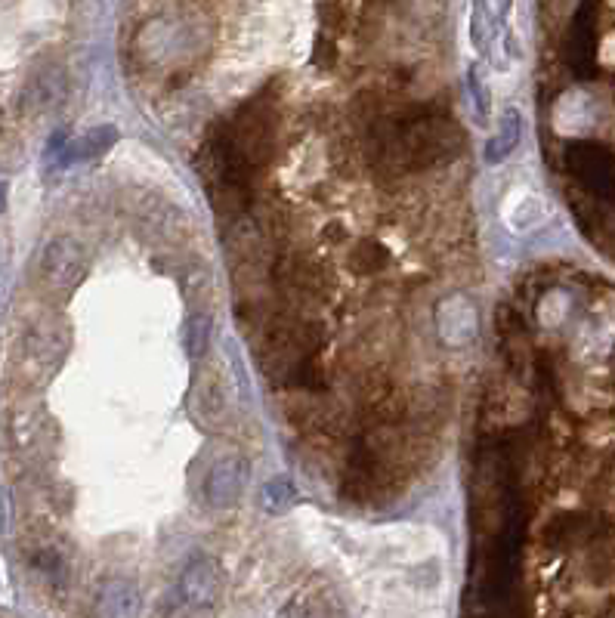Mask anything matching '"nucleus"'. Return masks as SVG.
Listing matches in <instances>:
<instances>
[{"instance_id":"1","label":"nucleus","mask_w":615,"mask_h":618,"mask_svg":"<svg viewBox=\"0 0 615 618\" xmlns=\"http://www.w3.org/2000/svg\"><path fill=\"white\" fill-rule=\"evenodd\" d=\"M223 591V575L211 560H198L186 566L180 581L167 597V618H189L214 609L217 597Z\"/></svg>"},{"instance_id":"2","label":"nucleus","mask_w":615,"mask_h":618,"mask_svg":"<svg viewBox=\"0 0 615 618\" xmlns=\"http://www.w3.org/2000/svg\"><path fill=\"white\" fill-rule=\"evenodd\" d=\"M245 486H248V464L235 455V458H226L208 470V479H204L201 492L211 507H229L242 498Z\"/></svg>"},{"instance_id":"3","label":"nucleus","mask_w":615,"mask_h":618,"mask_svg":"<svg viewBox=\"0 0 615 618\" xmlns=\"http://www.w3.org/2000/svg\"><path fill=\"white\" fill-rule=\"evenodd\" d=\"M140 609H143L140 591L127 585V581H112L96 597L99 618H140Z\"/></svg>"},{"instance_id":"4","label":"nucleus","mask_w":615,"mask_h":618,"mask_svg":"<svg viewBox=\"0 0 615 618\" xmlns=\"http://www.w3.org/2000/svg\"><path fill=\"white\" fill-rule=\"evenodd\" d=\"M81 266V251L72 242H53L44 254V279L50 285H68Z\"/></svg>"},{"instance_id":"5","label":"nucleus","mask_w":615,"mask_h":618,"mask_svg":"<svg viewBox=\"0 0 615 618\" xmlns=\"http://www.w3.org/2000/svg\"><path fill=\"white\" fill-rule=\"evenodd\" d=\"M520 140V118H517V112H507V118H504V130H501V136L498 140L492 143V146H498L495 152H489V158L492 161H498L501 155H507L510 149H514V143Z\"/></svg>"},{"instance_id":"6","label":"nucleus","mask_w":615,"mask_h":618,"mask_svg":"<svg viewBox=\"0 0 615 618\" xmlns=\"http://www.w3.org/2000/svg\"><path fill=\"white\" fill-rule=\"evenodd\" d=\"M0 211H4V186H0Z\"/></svg>"}]
</instances>
